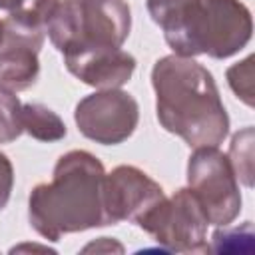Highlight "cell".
<instances>
[{
	"mask_svg": "<svg viewBox=\"0 0 255 255\" xmlns=\"http://www.w3.org/2000/svg\"><path fill=\"white\" fill-rule=\"evenodd\" d=\"M155 114L161 128L189 147H217L229 133V116L211 72L193 58L163 56L151 68Z\"/></svg>",
	"mask_w": 255,
	"mask_h": 255,
	"instance_id": "obj_1",
	"label": "cell"
},
{
	"mask_svg": "<svg viewBox=\"0 0 255 255\" xmlns=\"http://www.w3.org/2000/svg\"><path fill=\"white\" fill-rule=\"evenodd\" d=\"M102 161L86 151L72 149L54 165L52 181L40 183L28 197V221L48 241L108 225L104 211Z\"/></svg>",
	"mask_w": 255,
	"mask_h": 255,
	"instance_id": "obj_2",
	"label": "cell"
},
{
	"mask_svg": "<svg viewBox=\"0 0 255 255\" xmlns=\"http://www.w3.org/2000/svg\"><path fill=\"white\" fill-rule=\"evenodd\" d=\"M131 28L126 0H60L46 34L66 56L88 48H122Z\"/></svg>",
	"mask_w": 255,
	"mask_h": 255,
	"instance_id": "obj_3",
	"label": "cell"
},
{
	"mask_svg": "<svg viewBox=\"0 0 255 255\" xmlns=\"http://www.w3.org/2000/svg\"><path fill=\"white\" fill-rule=\"evenodd\" d=\"M165 251L173 253H207V217L189 187L177 189L163 197L137 223Z\"/></svg>",
	"mask_w": 255,
	"mask_h": 255,
	"instance_id": "obj_4",
	"label": "cell"
},
{
	"mask_svg": "<svg viewBox=\"0 0 255 255\" xmlns=\"http://www.w3.org/2000/svg\"><path fill=\"white\" fill-rule=\"evenodd\" d=\"M187 187L197 197L211 225H229L241 211V191L227 153L195 147L187 159Z\"/></svg>",
	"mask_w": 255,
	"mask_h": 255,
	"instance_id": "obj_5",
	"label": "cell"
},
{
	"mask_svg": "<svg viewBox=\"0 0 255 255\" xmlns=\"http://www.w3.org/2000/svg\"><path fill=\"white\" fill-rule=\"evenodd\" d=\"M74 120L84 137L102 145H118L135 131L139 106L131 94L120 88L98 90L78 102Z\"/></svg>",
	"mask_w": 255,
	"mask_h": 255,
	"instance_id": "obj_6",
	"label": "cell"
},
{
	"mask_svg": "<svg viewBox=\"0 0 255 255\" xmlns=\"http://www.w3.org/2000/svg\"><path fill=\"white\" fill-rule=\"evenodd\" d=\"M165 197L161 185L135 165H118L104 177V211L108 225L137 223Z\"/></svg>",
	"mask_w": 255,
	"mask_h": 255,
	"instance_id": "obj_7",
	"label": "cell"
},
{
	"mask_svg": "<svg viewBox=\"0 0 255 255\" xmlns=\"http://www.w3.org/2000/svg\"><path fill=\"white\" fill-rule=\"evenodd\" d=\"M145 6L173 54L185 58L203 54L207 22L205 0H147Z\"/></svg>",
	"mask_w": 255,
	"mask_h": 255,
	"instance_id": "obj_8",
	"label": "cell"
},
{
	"mask_svg": "<svg viewBox=\"0 0 255 255\" xmlns=\"http://www.w3.org/2000/svg\"><path fill=\"white\" fill-rule=\"evenodd\" d=\"M207 24L203 54L213 60H225L243 50L253 34L249 8L239 0H205Z\"/></svg>",
	"mask_w": 255,
	"mask_h": 255,
	"instance_id": "obj_9",
	"label": "cell"
},
{
	"mask_svg": "<svg viewBox=\"0 0 255 255\" xmlns=\"http://www.w3.org/2000/svg\"><path fill=\"white\" fill-rule=\"evenodd\" d=\"M72 76L96 90H116L129 82L135 58L122 48H88L64 56Z\"/></svg>",
	"mask_w": 255,
	"mask_h": 255,
	"instance_id": "obj_10",
	"label": "cell"
},
{
	"mask_svg": "<svg viewBox=\"0 0 255 255\" xmlns=\"http://www.w3.org/2000/svg\"><path fill=\"white\" fill-rule=\"evenodd\" d=\"M40 50L42 46L4 34L0 46V90L16 94L34 86L40 74Z\"/></svg>",
	"mask_w": 255,
	"mask_h": 255,
	"instance_id": "obj_11",
	"label": "cell"
},
{
	"mask_svg": "<svg viewBox=\"0 0 255 255\" xmlns=\"http://www.w3.org/2000/svg\"><path fill=\"white\" fill-rule=\"evenodd\" d=\"M60 0H22L20 6L8 12L4 20V34L44 46L46 26Z\"/></svg>",
	"mask_w": 255,
	"mask_h": 255,
	"instance_id": "obj_12",
	"label": "cell"
},
{
	"mask_svg": "<svg viewBox=\"0 0 255 255\" xmlns=\"http://www.w3.org/2000/svg\"><path fill=\"white\" fill-rule=\"evenodd\" d=\"M22 128L38 141H60L66 137L64 120L44 104H22Z\"/></svg>",
	"mask_w": 255,
	"mask_h": 255,
	"instance_id": "obj_13",
	"label": "cell"
},
{
	"mask_svg": "<svg viewBox=\"0 0 255 255\" xmlns=\"http://www.w3.org/2000/svg\"><path fill=\"white\" fill-rule=\"evenodd\" d=\"M253 145H255V131L253 126H245L237 133H233L227 159L233 167V173L237 181H241L245 187H253Z\"/></svg>",
	"mask_w": 255,
	"mask_h": 255,
	"instance_id": "obj_14",
	"label": "cell"
},
{
	"mask_svg": "<svg viewBox=\"0 0 255 255\" xmlns=\"http://www.w3.org/2000/svg\"><path fill=\"white\" fill-rule=\"evenodd\" d=\"M253 223L243 221L241 225L231 227L221 225L213 235H211V245L209 251L213 253H251L253 251Z\"/></svg>",
	"mask_w": 255,
	"mask_h": 255,
	"instance_id": "obj_15",
	"label": "cell"
},
{
	"mask_svg": "<svg viewBox=\"0 0 255 255\" xmlns=\"http://www.w3.org/2000/svg\"><path fill=\"white\" fill-rule=\"evenodd\" d=\"M22 104L14 92L0 90V143H10L22 135Z\"/></svg>",
	"mask_w": 255,
	"mask_h": 255,
	"instance_id": "obj_16",
	"label": "cell"
},
{
	"mask_svg": "<svg viewBox=\"0 0 255 255\" xmlns=\"http://www.w3.org/2000/svg\"><path fill=\"white\" fill-rule=\"evenodd\" d=\"M253 62L255 58L253 56H247L245 60L233 64L227 68L225 72V78H227V84L229 88L233 90V94L249 108H253L255 104V82H253Z\"/></svg>",
	"mask_w": 255,
	"mask_h": 255,
	"instance_id": "obj_17",
	"label": "cell"
},
{
	"mask_svg": "<svg viewBox=\"0 0 255 255\" xmlns=\"http://www.w3.org/2000/svg\"><path fill=\"white\" fill-rule=\"evenodd\" d=\"M12 187H14V167L10 159L0 151V211L10 201Z\"/></svg>",
	"mask_w": 255,
	"mask_h": 255,
	"instance_id": "obj_18",
	"label": "cell"
},
{
	"mask_svg": "<svg viewBox=\"0 0 255 255\" xmlns=\"http://www.w3.org/2000/svg\"><path fill=\"white\" fill-rule=\"evenodd\" d=\"M82 251L84 253H88V251H96V253H112V251H118V253H122L124 247L118 241H114L112 237H100L98 241H92L90 245H86Z\"/></svg>",
	"mask_w": 255,
	"mask_h": 255,
	"instance_id": "obj_19",
	"label": "cell"
},
{
	"mask_svg": "<svg viewBox=\"0 0 255 255\" xmlns=\"http://www.w3.org/2000/svg\"><path fill=\"white\" fill-rule=\"evenodd\" d=\"M22 0H0V10H14L16 6H20Z\"/></svg>",
	"mask_w": 255,
	"mask_h": 255,
	"instance_id": "obj_20",
	"label": "cell"
},
{
	"mask_svg": "<svg viewBox=\"0 0 255 255\" xmlns=\"http://www.w3.org/2000/svg\"><path fill=\"white\" fill-rule=\"evenodd\" d=\"M4 42V20H0V46Z\"/></svg>",
	"mask_w": 255,
	"mask_h": 255,
	"instance_id": "obj_21",
	"label": "cell"
}]
</instances>
